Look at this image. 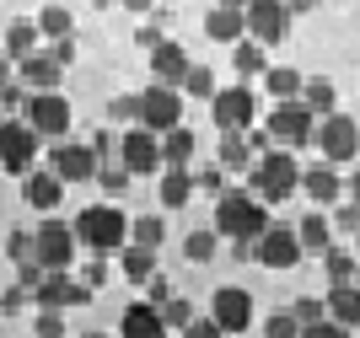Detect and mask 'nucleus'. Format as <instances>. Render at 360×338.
<instances>
[{
	"label": "nucleus",
	"mask_w": 360,
	"mask_h": 338,
	"mask_svg": "<svg viewBox=\"0 0 360 338\" xmlns=\"http://www.w3.org/2000/svg\"><path fill=\"white\" fill-rule=\"evenodd\" d=\"M194 199V172L188 167H162V209H183Z\"/></svg>",
	"instance_id": "b1692460"
},
{
	"label": "nucleus",
	"mask_w": 360,
	"mask_h": 338,
	"mask_svg": "<svg viewBox=\"0 0 360 338\" xmlns=\"http://www.w3.org/2000/svg\"><path fill=\"white\" fill-rule=\"evenodd\" d=\"M167 295H172V285H167L162 274H150V280H146V301H156V306H162Z\"/></svg>",
	"instance_id": "8fccbe9b"
},
{
	"label": "nucleus",
	"mask_w": 360,
	"mask_h": 338,
	"mask_svg": "<svg viewBox=\"0 0 360 338\" xmlns=\"http://www.w3.org/2000/svg\"><path fill=\"white\" fill-rule=\"evenodd\" d=\"M231 65H237L242 75H258V70H269V54H264L258 38H237V44H231Z\"/></svg>",
	"instance_id": "c756f323"
},
{
	"label": "nucleus",
	"mask_w": 360,
	"mask_h": 338,
	"mask_svg": "<svg viewBox=\"0 0 360 338\" xmlns=\"http://www.w3.org/2000/svg\"><path fill=\"white\" fill-rule=\"evenodd\" d=\"M269 140H280L285 150L312 145V140H317V113H312L307 103H296V97L274 103V108H269Z\"/></svg>",
	"instance_id": "20e7f679"
},
{
	"label": "nucleus",
	"mask_w": 360,
	"mask_h": 338,
	"mask_svg": "<svg viewBox=\"0 0 360 338\" xmlns=\"http://www.w3.org/2000/svg\"><path fill=\"white\" fill-rule=\"evenodd\" d=\"M162 323H167V333H188L194 306H188V301H178V295H167V301H162Z\"/></svg>",
	"instance_id": "e433bc0d"
},
{
	"label": "nucleus",
	"mask_w": 360,
	"mask_h": 338,
	"mask_svg": "<svg viewBox=\"0 0 360 338\" xmlns=\"http://www.w3.org/2000/svg\"><path fill=\"white\" fill-rule=\"evenodd\" d=\"M75 236L86 242L91 252H119L129 242V215L119 204H86L75 215Z\"/></svg>",
	"instance_id": "7ed1b4c3"
},
{
	"label": "nucleus",
	"mask_w": 360,
	"mask_h": 338,
	"mask_svg": "<svg viewBox=\"0 0 360 338\" xmlns=\"http://www.w3.org/2000/svg\"><path fill=\"white\" fill-rule=\"evenodd\" d=\"M317 317H328V306H323V301H312V295H301V301H296V323H301V333H307Z\"/></svg>",
	"instance_id": "a19ab883"
},
{
	"label": "nucleus",
	"mask_w": 360,
	"mask_h": 338,
	"mask_svg": "<svg viewBox=\"0 0 360 338\" xmlns=\"http://www.w3.org/2000/svg\"><path fill=\"white\" fill-rule=\"evenodd\" d=\"M269 226V209L258 193H215V231L231 236V242H253L258 231Z\"/></svg>",
	"instance_id": "f257e3e1"
},
{
	"label": "nucleus",
	"mask_w": 360,
	"mask_h": 338,
	"mask_svg": "<svg viewBox=\"0 0 360 338\" xmlns=\"http://www.w3.org/2000/svg\"><path fill=\"white\" fill-rule=\"evenodd\" d=\"M70 103H65L60 91H32L27 97V124L38 134H70Z\"/></svg>",
	"instance_id": "2eb2a0df"
},
{
	"label": "nucleus",
	"mask_w": 360,
	"mask_h": 338,
	"mask_svg": "<svg viewBox=\"0 0 360 338\" xmlns=\"http://www.w3.org/2000/svg\"><path fill=\"white\" fill-rule=\"evenodd\" d=\"M150 70H156L162 86H183V75H188V54H183V44L162 38V44L150 48Z\"/></svg>",
	"instance_id": "6ab92c4d"
},
{
	"label": "nucleus",
	"mask_w": 360,
	"mask_h": 338,
	"mask_svg": "<svg viewBox=\"0 0 360 338\" xmlns=\"http://www.w3.org/2000/svg\"><path fill=\"white\" fill-rule=\"evenodd\" d=\"M328 221H333V231L355 236V231H360V204H339V209H333V215H328Z\"/></svg>",
	"instance_id": "ea45409f"
},
{
	"label": "nucleus",
	"mask_w": 360,
	"mask_h": 338,
	"mask_svg": "<svg viewBox=\"0 0 360 338\" xmlns=\"http://www.w3.org/2000/svg\"><path fill=\"white\" fill-rule=\"evenodd\" d=\"M355 242H360V231H355Z\"/></svg>",
	"instance_id": "bf43d9fd"
},
{
	"label": "nucleus",
	"mask_w": 360,
	"mask_h": 338,
	"mask_svg": "<svg viewBox=\"0 0 360 338\" xmlns=\"http://www.w3.org/2000/svg\"><path fill=\"white\" fill-rule=\"evenodd\" d=\"M215 247H221V231H215V226L210 231H188L183 236V258H188V264H210Z\"/></svg>",
	"instance_id": "2f4dec72"
},
{
	"label": "nucleus",
	"mask_w": 360,
	"mask_h": 338,
	"mask_svg": "<svg viewBox=\"0 0 360 338\" xmlns=\"http://www.w3.org/2000/svg\"><path fill=\"white\" fill-rule=\"evenodd\" d=\"M221 6H248V0H221Z\"/></svg>",
	"instance_id": "13d9d810"
},
{
	"label": "nucleus",
	"mask_w": 360,
	"mask_h": 338,
	"mask_svg": "<svg viewBox=\"0 0 360 338\" xmlns=\"http://www.w3.org/2000/svg\"><path fill=\"white\" fill-rule=\"evenodd\" d=\"M323 0H285V11H317Z\"/></svg>",
	"instance_id": "864d4df0"
},
{
	"label": "nucleus",
	"mask_w": 360,
	"mask_h": 338,
	"mask_svg": "<svg viewBox=\"0 0 360 338\" xmlns=\"http://www.w3.org/2000/svg\"><path fill=\"white\" fill-rule=\"evenodd\" d=\"M296 188H301V167H296V156H290L285 145L253 156V193L264 204H285Z\"/></svg>",
	"instance_id": "f03ea898"
},
{
	"label": "nucleus",
	"mask_w": 360,
	"mask_h": 338,
	"mask_svg": "<svg viewBox=\"0 0 360 338\" xmlns=\"http://www.w3.org/2000/svg\"><path fill=\"white\" fill-rule=\"evenodd\" d=\"M75 226H65V221H44L38 231H32V247H38V264L44 268H70L75 264Z\"/></svg>",
	"instance_id": "0eeeda50"
},
{
	"label": "nucleus",
	"mask_w": 360,
	"mask_h": 338,
	"mask_svg": "<svg viewBox=\"0 0 360 338\" xmlns=\"http://www.w3.org/2000/svg\"><path fill=\"white\" fill-rule=\"evenodd\" d=\"M38 32L44 38H70V11L65 6H44L38 11Z\"/></svg>",
	"instance_id": "4c0bfd02"
},
{
	"label": "nucleus",
	"mask_w": 360,
	"mask_h": 338,
	"mask_svg": "<svg viewBox=\"0 0 360 338\" xmlns=\"http://www.w3.org/2000/svg\"><path fill=\"white\" fill-rule=\"evenodd\" d=\"M108 280H113V268H108V252H91V264H86V285H91V290H103Z\"/></svg>",
	"instance_id": "79ce46f5"
},
{
	"label": "nucleus",
	"mask_w": 360,
	"mask_h": 338,
	"mask_svg": "<svg viewBox=\"0 0 360 338\" xmlns=\"http://www.w3.org/2000/svg\"><path fill=\"white\" fill-rule=\"evenodd\" d=\"M215 91H221V86H215L210 65H188V75H183V97H205V103H210Z\"/></svg>",
	"instance_id": "72a5a7b5"
},
{
	"label": "nucleus",
	"mask_w": 360,
	"mask_h": 338,
	"mask_svg": "<svg viewBox=\"0 0 360 338\" xmlns=\"http://www.w3.org/2000/svg\"><path fill=\"white\" fill-rule=\"evenodd\" d=\"M119 333L124 338H162L167 333V323H162V306H156V301H140V306H129L124 311V323H119Z\"/></svg>",
	"instance_id": "4be33fe9"
},
{
	"label": "nucleus",
	"mask_w": 360,
	"mask_h": 338,
	"mask_svg": "<svg viewBox=\"0 0 360 338\" xmlns=\"http://www.w3.org/2000/svg\"><path fill=\"white\" fill-rule=\"evenodd\" d=\"M242 11H248V38H258L264 48L280 44V38L290 32V11H285V0H248Z\"/></svg>",
	"instance_id": "9b49d317"
},
{
	"label": "nucleus",
	"mask_w": 360,
	"mask_h": 338,
	"mask_svg": "<svg viewBox=\"0 0 360 338\" xmlns=\"http://www.w3.org/2000/svg\"><path fill=\"white\" fill-rule=\"evenodd\" d=\"M345 188H349V199H355V204H360V172H355V177H349Z\"/></svg>",
	"instance_id": "4d7b16f0"
},
{
	"label": "nucleus",
	"mask_w": 360,
	"mask_h": 338,
	"mask_svg": "<svg viewBox=\"0 0 360 338\" xmlns=\"http://www.w3.org/2000/svg\"><path fill=\"white\" fill-rule=\"evenodd\" d=\"M0 86H11V54H0Z\"/></svg>",
	"instance_id": "6e6d98bb"
},
{
	"label": "nucleus",
	"mask_w": 360,
	"mask_h": 338,
	"mask_svg": "<svg viewBox=\"0 0 360 338\" xmlns=\"http://www.w3.org/2000/svg\"><path fill=\"white\" fill-rule=\"evenodd\" d=\"M49 54L60 59V65H70V59H75V38H54V48H49Z\"/></svg>",
	"instance_id": "603ef678"
},
{
	"label": "nucleus",
	"mask_w": 360,
	"mask_h": 338,
	"mask_svg": "<svg viewBox=\"0 0 360 338\" xmlns=\"http://www.w3.org/2000/svg\"><path fill=\"white\" fill-rule=\"evenodd\" d=\"M22 306H27V285H11V290H0V317H16Z\"/></svg>",
	"instance_id": "37998d69"
},
{
	"label": "nucleus",
	"mask_w": 360,
	"mask_h": 338,
	"mask_svg": "<svg viewBox=\"0 0 360 338\" xmlns=\"http://www.w3.org/2000/svg\"><path fill=\"white\" fill-rule=\"evenodd\" d=\"M97 183H103V188L108 193H124V188H129V167H97Z\"/></svg>",
	"instance_id": "58836bf2"
},
{
	"label": "nucleus",
	"mask_w": 360,
	"mask_h": 338,
	"mask_svg": "<svg viewBox=\"0 0 360 338\" xmlns=\"http://www.w3.org/2000/svg\"><path fill=\"white\" fill-rule=\"evenodd\" d=\"M210 118H215V129H253L258 97L248 86H226V91L210 97Z\"/></svg>",
	"instance_id": "6e6552de"
},
{
	"label": "nucleus",
	"mask_w": 360,
	"mask_h": 338,
	"mask_svg": "<svg viewBox=\"0 0 360 338\" xmlns=\"http://www.w3.org/2000/svg\"><path fill=\"white\" fill-rule=\"evenodd\" d=\"M60 81H65V65L54 54H27L22 59V86L27 91H60Z\"/></svg>",
	"instance_id": "aec40b11"
},
{
	"label": "nucleus",
	"mask_w": 360,
	"mask_h": 338,
	"mask_svg": "<svg viewBox=\"0 0 360 338\" xmlns=\"http://www.w3.org/2000/svg\"><path fill=\"white\" fill-rule=\"evenodd\" d=\"M32 156H38V129L27 118H0V167L6 172H32Z\"/></svg>",
	"instance_id": "39448f33"
},
{
	"label": "nucleus",
	"mask_w": 360,
	"mask_h": 338,
	"mask_svg": "<svg viewBox=\"0 0 360 338\" xmlns=\"http://www.w3.org/2000/svg\"><path fill=\"white\" fill-rule=\"evenodd\" d=\"M301 103L312 108V113H333L339 91H333V81H328V75H312V81H301Z\"/></svg>",
	"instance_id": "7c9ffc66"
},
{
	"label": "nucleus",
	"mask_w": 360,
	"mask_h": 338,
	"mask_svg": "<svg viewBox=\"0 0 360 338\" xmlns=\"http://www.w3.org/2000/svg\"><path fill=\"white\" fill-rule=\"evenodd\" d=\"M253 258L264 268H296L301 264V242L290 226H264V231L253 236Z\"/></svg>",
	"instance_id": "1a4fd4ad"
},
{
	"label": "nucleus",
	"mask_w": 360,
	"mask_h": 338,
	"mask_svg": "<svg viewBox=\"0 0 360 338\" xmlns=\"http://www.w3.org/2000/svg\"><path fill=\"white\" fill-rule=\"evenodd\" d=\"M215 323H221V333H248V327H253V295L242 290V285H221V290H215Z\"/></svg>",
	"instance_id": "ddd939ff"
},
{
	"label": "nucleus",
	"mask_w": 360,
	"mask_h": 338,
	"mask_svg": "<svg viewBox=\"0 0 360 338\" xmlns=\"http://www.w3.org/2000/svg\"><path fill=\"white\" fill-rule=\"evenodd\" d=\"M38 38H44V32H38V22H11V27H6V54L22 65L27 54H38Z\"/></svg>",
	"instance_id": "cd10ccee"
},
{
	"label": "nucleus",
	"mask_w": 360,
	"mask_h": 338,
	"mask_svg": "<svg viewBox=\"0 0 360 338\" xmlns=\"http://www.w3.org/2000/svg\"><path fill=\"white\" fill-rule=\"evenodd\" d=\"M22 199H27L32 209H44V215H54L65 199V177L49 167V172H27V183H22Z\"/></svg>",
	"instance_id": "f3484780"
},
{
	"label": "nucleus",
	"mask_w": 360,
	"mask_h": 338,
	"mask_svg": "<svg viewBox=\"0 0 360 338\" xmlns=\"http://www.w3.org/2000/svg\"><path fill=\"white\" fill-rule=\"evenodd\" d=\"M162 236H167V221H156V215L129 221V242H140V247H162Z\"/></svg>",
	"instance_id": "c9c22d12"
},
{
	"label": "nucleus",
	"mask_w": 360,
	"mask_h": 338,
	"mask_svg": "<svg viewBox=\"0 0 360 338\" xmlns=\"http://www.w3.org/2000/svg\"><path fill=\"white\" fill-rule=\"evenodd\" d=\"M86 295H91V285L86 280L75 285L65 268H44V280L32 285V301H38V306H86Z\"/></svg>",
	"instance_id": "4468645a"
},
{
	"label": "nucleus",
	"mask_w": 360,
	"mask_h": 338,
	"mask_svg": "<svg viewBox=\"0 0 360 338\" xmlns=\"http://www.w3.org/2000/svg\"><path fill=\"white\" fill-rule=\"evenodd\" d=\"M317 145H323V156H328V162H355V150H360L355 118H345V113H323V124H317Z\"/></svg>",
	"instance_id": "f8f14e48"
},
{
	"label": "nucleus",
	"mask_w": 360,
	"mask_h": 338,
	"mask_svg": "<svg viewBox=\"0 0 360 338\" xmlns=\"http://www.w3.org/2000/svg\"><path fill=\"white\" fill-rule=\"evenodd\" d=\"M135 124H146V129H156V134H167L172 124H183V91H172V86H146L140 91V118Z\"/></svg>",
	"instance_id": "423d86ee"
},
{
	"label": "nucleus",
	"mask_w": 360,
	"mask_h": 338,
	"mask_svg": "<svg viewBox=\"0 0 360 338\" xmlns=\"http://www.w3.org/2000/svg\"><path fill=\"white\" fill-rule=\"evenodd\" d=\"M49 167L65 177V183H91L97 177V150L91 145H54V156H49Z\"/></svg>",
	"instance_id": "dca6fc26"
},
{
	"label": "nucleus",
	"mask_w": 360,
	"mask_h": 338,
	"mask_svg": "<svg viewBox=\"0 0 360 338\" xmlns=\"http://www.w3.org/2000/svg\"><path fill=\"white\" fill-rule=\"evenodd\" d=\"M119 6H129V11H140V16H146V11H156V0H119Z\"/></svg>",
	"instance_id": "5fc2aeb1"
},
{
	"label": "nucleus",
	"mask_w": 360,
	"mask_h": 338,
	"mask_svg": "<svg viewBox=\"0 0 360 338\" xmlns=\"http://www.w3.org/2000/svg\"><path fill=\"white\" fill-rule=\"evenodd\" d=\"M119 162L129 167V172H162V134L146 129V124H135V129L119 140Z\"/></svg>",
	"instance_id": "9d476101"
},
{
	"label": "nucleus",
	"mask_w": 360,
	"mask_h": 338,
	"mask_svg": "<svg viewBox=\"0 0 360 338\" xmlns=\"http://www.w3.org/2000/svg\"><path fill=\"white\" fill-rule=\"evenodd\" d=\"M32 327H38L44 338H60V333H65V323H60V311H54V306H49V311H38V323H32Z\"/></svg>",
	"instance_id": "49530a36"
},
{
	"label": "nucleus",
	"mask_w": 360,
	"mask_h": 338,
	"mask_svg": "<svg viewBox=\"0 0 360 338\" xmlns=\"http://www.w3.org/2000/svg\"><path fill=\"white\" fill-rule=\"evenodd\" d=\"M296 242H301V252H323L333 242V221H328V215H317V209H312V215H301Z\"/></svg>",
	"instance_id": "bb28decb"
},
{
	"label": "nucleus",
	"mask_w": 360,
	"mask_h": 338,
	"mask_svg": "<svg viewBox=\"0 0 360 338\" xmlns=\"http://www.w3.org/2000/svg\"><path fill=\"white\" fill-rule=\"evenodd\" d=\"M108 113L119 118V124H135V118H140V97H113V108H108Z\"/></svg>",
	"instance_id": "a18cd8bd"
},
{
	"label": "nucleus",
	"mask_w": 360,
	"mask_h": 338,
	"mask_svg": "<svg viewBox=\"0 0 360 338\" xmlns=\"http://www.w3.org/2000/svg\"><path fill=\"white\" fill-rule=\"evenodd\" d=\"M188 156H194V129H188V124H172V129L162 134V167H188Z\"/></svg>",
	"instance_id": "a878e982"
},
{
	"label": "nucleus",
	"mask_w": 360,
	"mask_h": 338,
	"mask_svg": "<svg viewBox=\"0 0 360 338\" xmlns=\"http://www.w3.org/2000/svg\"><path fill=\"white\" fill-rule=\"evenodd\" d=\"M269 97H274V103L301 97V70H290V65H274V70H269Z\"/></svg>",
	"instance_id": "f704fd0d"
},
{
	"label": "nucleus",
	"mask_w": 360,
	"mask_h": 338,
	"mask_svg": "<svg viewBox=\"0 0 360 338\" xmlns=\"http://www.w3.org/2000/svg\"><path fill=\"white\" fill-rule=\"evenodd\" d=\"M119 274L129 285H146L156 274V247H140V242H124V258H119Z\"/></svg>",
	"instance_id": "393cba45"
},
{
	"label": "nucleus",
	"mask_w": 360,
	"mask_h": 338,
	"mask_svg": "<svg viewBox=\"0 0 360 338\" xmlns=\"http://www.w3.org/2000/svg\"><path fill=\"white\" fill-rule=\"evenodd\" d=\"M0 108H6V113H16V108H27L22 86H0Z\"/></svg>",
	"instance_id": "3c124183"
},
{
	"label": "nucleus",
	"mask_w": 360,
	"mask_h": 338,
	"mask_svg": "<svg viewBox=\"0 0 360 338\" xmlns=\"http://www.w3.org/2000/svg\"><path fill=\"white\" fill-rule=\"evenodd\" d=\"M264 333H269V338H290V333H301V323H296V317H269Z\"/></svg>",
	"instance_id": "de8ad7c7"
},
{
	"label": "nucleus",
	"mask_w": 360,
	"mask_h": 338,
	"mask_svg": "<svg viewBox=\"0 0 360 338\" xmlns=\"http://www.w3.org/2000/svg\"><path fill=\"white\" fill-rule=\"evenodd\" d=\"M301 188H307V199H312V204H333V199L345 193V177L333 172V162H328V167H312V172H301Z\"/></svg>",
	"instance_id": "5701e85b"
},
{
	"label": "nucleus",
	"mask_w": 360,
	"mask_h": 338,
	"mask_svg": "<svg viewBox=\"0 0 360 338\" xmlns=\"http://www.w3.org/2000/svg\"><path fill=\"white\" fill-rule=\"evenodd\" d=\"M221 167L226 172H248L253 167V150H248L242 129H221Z\"/></svg>",
	"instance_id": "c85d7f7f"
},
{
	"label": "nucleus",
	"mask_w": 360,
	"mask_h": 338,
	"mask_svg": "<svg viewBox=\"0 0 360 338\" xmlns=\"http://www.w3.org/2000/svg\"><path fill=\"white\" fill-rule=\"evenodd\" d=\"M323 306H328V317L339 327H360V285L345 280V285H333L328 295H323Z\"/></svg>",
	"instance_id": "412c9836"
},
{
	"label": "nucleus",
	"mask_w": 360,
	"mask_h": 338,
	"mask_svg": "<svg viewBox=\"0 0 360 338\" xmlns=\"http://www.w3.org/2000/svg\"><path fill=\"white\" fill-rule=\"evenodd\" d=\"M323 268H328V280L333 285H345V280H355V252H349V247H333V242H328V247H323Z\"/></svg>",
	"instance_id": "473e14b6"
},
{
	"label": "nucleus",
	"mask_w": 360,
	"mask_h": 338,
	"mask_svg": "<svg viewBox=\"0 0 360 338\" xmlns=\"http://www.w3.org/2000/svg\"><path fill=\"white\" fill-rule=\"evenodd\" d=\"M6 252H11V258H22V264H27V258H38L32 236H22V231H11V236H6Z\"/></svg>",
	"instance_id": "c03bdc74"
},
{
	"label": "nucleus",
	"mask_w": 360,
	"mask_h": 338,
	"mask_svg": "<svg viewBox=\"0 0 360 338\" xmlns=\"http://www.w3.org/2000/svg\"><path fill=\"white\" fill-rule=\"evenodd\" d=\"M205 38H210V44H237V38H248V11L215 0V11L205 16Z\"/></svg>",
	"instance_id": "a211bd4d"
},
{
	"label": "nucleus",
	"mask_w": 360,
	"mask_h": 338,
	"mask_svg": "<svg viewBox=\"0 0 360 338\" xmlns=\"http://www.w3.org/2000/svg\"><path fill=\"white\" fill-rule=\"evenodd\" d=\"M194 188H210V193H221V188H226L221 167H205V172H194Z\"/></svg>",
	"instance_id": "09e8293b"
}]
</instances>
